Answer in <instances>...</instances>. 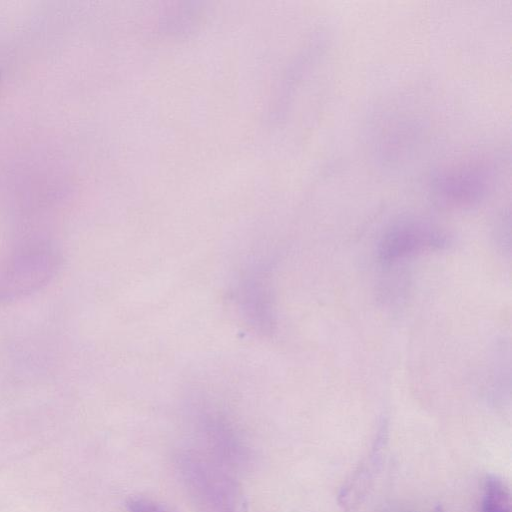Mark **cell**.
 <instances>
[{"mask_svg": "<svg viewBox=\"0 0 512 512\" xmlns=\"http://www.w3.org/2000/svg\"><path fill=\"white\" fill-rule=\"evenodd\" d=\"M59 257L46 243L16 248L0 277V301L31 293L53 276Z\"/></svg>", "mask_w": 512, "mask_h": 512, "instance_id": "obj_1", "label": "cell"}, {"mask_svg": "<svg viewBox=\"0 0 512 512\" xmlns=\"http://www.w3.org/2000/svg\"><path fill=\"white\" fill-rule=\"evenodd\" d=\"M188 475L194 497L205 512H246L240 489L225 474L199 464Z\"/></svg>", "mask_w": 512, "mask_h": 512, "instance_id": "obj_2", "label": "cell"}, {"mask_svg": "<svg viewBox=\"0 0 512 512\" xmlns=\"http://www.w3.org/2000/svg\"><path fill=\"white\" fill-rule=\"evenodd\" d=\"M445 240L439 234L420 227H405L385 237L380 248V257L385 261L396 260L416 252L441 247Z\"/></svg>", "mask_w": 512, "mask_h": 512, "instance_id": "obj_3", "label": "cell"}, {"mask_svg": "<svg viewBox=\"0 0 512 512\" xmlns=\"http://www.w3.org/2000/svg\"><path fill=\"white\" fill-rule=\"evenodd\" d=\"M482 512H511L509 490L496 476H489L485 481Z\"/></svg>", "mask_w": 512, "mask_h": 512, "instance_id": "obj_4", "label": "cell"}, {"mask_svg": "<svg viewBox=\"0 0 512 512\" xmlns=\"http://www.w3.org/2000/svg\"><path fill=\"white\" fill-rule=\"evenodd\" d=\"M127 507L130 512H165L160 506L142 498L130 499Z\"/></svg>", "mask_w": 512, "mask_h": 512, "instance_id": "obj_5", "label": "cell"}, {"mask_svg": "<svg viewBox=\"0 0 512 512\" xmlns=\"http://www.w3.org/2000/svg\"><path fill=\"white\" fill-rule=\"evenodd\" d=\"M435 512H444L441 506H438L435 510Z\"/></svg>", "mask_w": 512, "mask_h": 512, "instance_id": "obj_6", "label": "cell"}]
</instances>
